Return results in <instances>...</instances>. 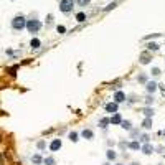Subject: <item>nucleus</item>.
Returning <instances> with one entry per match:
<instances>
[{
	"label": "nucleus",
	"mask_w": 165,
	"mask_h": 165,
	"mask_svg": "<svg viewBox=\"0 0 165 165\" xmlns=\"http://www.w3.org/2000/svg\"><path fill=\"white\" fill-rule=\"evenodd\" d=\"M26 25V18L23 15H17L15 18L12 20V28L13 30H17V32H22Z\"/></svg>",
	"instance_id": "nucleus-1"
},
{
	"label": "nucleus",
	"mask_w": 165,
	"mask_h": 165,
	"mask_svg": "<svg viewBox=\"0 0 165 165\" xmlns=\"http://www.w3.org/2000/svg\"><path fill=\"white\" fill-rule=\"evenodd\" d=\"M25 28L28 30V33H38L41 28V23H40V20H26Z\"/></svg>",
	"instance_id": "nucleus-2"
},
{
	"label": "nucleus",
	"mask_w": 165,
	"mask_h": 165,
	"mask_svg": "<svg viewBox=\"0 0 165 165\" xmlns=\"http://www.w3.org/2000/svg\"><path fill=\"white\" fill-rule=\"evenodd\" d=\"M74 7V0H61L59 2V10L63 13H69Z\"/></svg>",
	"instance_id": "nucleus-3"
},
{
	"label": "nucleus",
	"mask_w": 165,
	"mask_h": 165,
	"mask_svg": "<svg viewBox=\"0 0 165 165\" xmlns=\"http://www.w3.org/2000/svg\"><path fill=\"white\" fill-rule=\"evenodd\" d=\"M59 149H61V140H59V139H55L51 144H50V150L56 152V150H59Z\"/></svg>",
	"instance_id": "nucleus-4"
},
{
	"label": "nucleus",
	"mask_w": 165,
	"mask_h": 165,
	"mask_svg": "<svg viewBox=\"0 0 165 165\" xmlns=\"http://www.w3.org/2000/svg\"><path fill=\"white\" fill-rule=\"evenodd\" d=\"M150 59H152V56H150V53H142V55H140V63H142V65H149V63H150Z\"/></svg>",
	"instance_id": "nucleus-5"
},
{
	"label": "nucleus",
	"mask_w": 165,
	"mask_h": 165,
	"mask_svg": "<svg viewBox=\"0 0 165 165\" xmlns=\"http://www.w3.org/2000/svg\"><path fill=\"white\" fill-rule=\"evenodd\" d=\"M114 101H116L117 104H119V102H124V101H125V94L122 91H117L116 94H114Z\"/></svg>",
	"instance_id": "nucleus-6"
},
{
	"label": "nucleus",
	"mask_w": 165,
	"mask_h": 165,
	"mask_svg": "<svg viewBox=\"0 0 165 165\" xmlns=\"http://www.w3.org/2000/svg\"><path fill=\"white\" fill-rule=\"evenodd\" d=\"M140 149H142V152H144L145 155H150L152 152H154V147H152V145L149 144V142H145V144L142 145V147H140Z\"/></svg>",
	"instance_id": "nucleus-7"
},
{
	"label": "nucleus",
	"mask_w": 165,
	"mask_h": 165,
	"mask_svg": "<svg viewBox=\"0 0 165 165\" xmlns=\"http://www.w3.org/2000/svg\"><path fill=\"white\" fill-rule=\"evenodd\" d=\"M117 102H109V104H106V111L107 112H112V114H114V112H117Z\"/></svg>",
	"instance_id": "nucleus-8"
},
{
	"label": "nucleus",
	"mask_w": 165,
	"mask_h": 165,
	"mask_svg": "<svg viewBox=\"0 0 165 165\" xmlns=\"http://www.w3.org/2000/svg\"><path fill=\"white\" fill-rule=\"evenodd\" d=\"M121 121H122V117H121V114H119V112H114V116L109 119V122H111V124H121Z\"/></svg>",
	"instance_id": "nucleus-9"
},
{
	"label": "nucleus",
	"mask_w": 165,
	"mask_h": 165,
	"mask_svg": "<svg viewBox=\"0 0 165 165\" xmlns=\"http://www.w3.org/2000/svg\"><path fill=\"white\" fill-rule=\"evenodd\" d=\"M81 135H83L84 139H88V140H91V139L94 137V134H92V131H91V129H84V131L81 132Z\"/></svg>",
	"instance_id": "nucleus-10"
},
{
	"label": "nucleus",
	"mask_w": 165,
	"mask_h": 165,
	"mask_svg": "<svg viewBox=\"0 0 165 165\" xmlns=\"http://www.w3.org/2000/svg\"><path fill=\"white\" fill-rule=\"evenodd\" d=\"M145 88H147V91H149V92H155V91H157V83H154V81H149Z\"/></svg>",
	"instance_id": "nucleus-11"
},
{
	"label": "nucleus",
	"mask_w": 165,
	"mask_h": 165,
	"mask_svg": "<svg viewBox=\"0 0 165 165\" xmlns=\"http://www.w3.org/2000/svg\"><path fill=\"white\" fill-rule=\"evenodd\" d=\"M30 46H32V50H38L40 46H41V41H40L38 38H33L32 41H30Z\"/></svg>",
	"instance_id": "nucleus-12"
},
{
	"label": "nucleus",
	"mask_w": 165,
	"mask_h": 165,
	"mask_svg": "<svg viewBox=\"0 0 165 165\" xmlns=\"http://www.w3.org/2000/svg\"><path fill=\"white\" fill-rule=\"evenodd\" d=\"M121 127L125 129V131H132V124L129 121H121Z\"/></svg>",
	"instance_id": "nucleus-13"
},
{
	"label": "nucleus",
	"mask_w": 165,
	"mask_h": 165,
	"mask_svg": "<svg viewBox=\"0 0 165 165\" xmlns=\"http://www.w3.org/2000/svg\"><path fill=\"white\" fill-rule=\"evenodd\" d=\"M142 125H144V129H152V117H145Z\"/></svg>",
	"instance_id": "nucleus-14"
},
{
	"label": "nucleus",
	"mask_w": 165,
	"mask_h": 165,
	"mask_svg": "<svg viewBox=\"0 0 165 165\" xmlns=\"http://www.w3.org/2000/svg\"><path fill=\"white\" fill-rule=\"evenodd\" d=\"M129 147H131L132 150H139V149H140V142L134 140V142H131V144H129Z\"/></svg>",
	"instance_id": "nucleus-15"
},
{
	"label": "nucleus",
	"mask_w": 165,
	"mask_h": 165,
	"mask_svg": "<svg viewBox=\"0 0 165 165\" xmlns=\"http://www.w3.org/2000/svg\"><path fill=\"white\" fill-rule=\"evenodd\" d=\"M32 162H33L35 165H40L41 162H43V158L40 157V155H33V157H32Z\"/></svg>",
	"instance_id": "nucleus-16"
},
{
	"label": "nucleus",
	"mask_w": 165,
	"mask_h": 165,
	"mask_svg": "<svg viewBox=\"0 0 165 165\" xmlns=\"http://www.w3.org/2000/svg\"><path fill=\"white\" fill-rule=\"evenodd\" d=\"M43 162H45V165H56V160H55L53 157H46Z\"/></svg>",
	"instance_id": "nucleus-17"
},
{
	"label": "nucleus",
	"mask_w": 165,
	"mask_h": 165,
	"mask_svg": "<svg viewBox=\"0 0 165 165\" xmlns=\"http://www.w3.org/2000/svg\"><path fill=\"white\" fill-rule=\"evenodd\" d=\"M144 114H145V117H152V116H154V111H152L150 107H145V109H144Z\"/></svg>",
	"instance_id": "nucleus-18"
},
{
	"label": "nucleus",
	"mask_w": 165,
	"mask_h": 165,
	"mask_svg": "<svg viewBox=\"0 0 165 165\" xmlns=\"http://www.w3.org/2000/svg\"><path fill=\"white\" fill-rule=\"evenodd\" d=\"M147 48H149L150 51H157V50H158V45H157V43H149V45H147Z\"/></svg>",
	"instance_id": "nucleus-19"
},
{
	"label": "nucleus",
	"mask_w": 165,
	"mask_h": 165,
	"mask_svg": "<svg viewBox=\"0 0 165 165\" xmlns=\"http://www.w3.org/2000/svg\"><path fill=\"white\" fill-rule=\"evenodd\" d=\"M76 20H78V22H84V20H86V13L79 12L78 15H76Z\"/></svg>",
	"instance_id": "nucleus-20"
},
{
	"label": "nucleus",
	"mask_w": 165,
	"mask_h": 165,
	"mask_svg": "<svg viewBox=\"0 0 165 165\" xmlns=\"http://www.w3.org/2000/svg\"><path fill=\"white\" fill-rule=\"evenodd\" d=\"M107 124H111V122H109V119H101V122H99V125H101L102 129H106Z\"/></svg>",
	"instance_id": "nucleus-21"
},
{
	"label": "nucleus",
	"mask_w": 165,
	"mask_h": 165,
	"mask_svg": "<svg viewBox=\"0 0 165 165\" xmlns=\"http://www.w3.org/2000/svg\"><path fill=\"white\" fill-rule=\"evenodd\" d=\"M69 140L71 142H78V134L76 132H69Z\"/></svg>",
	"instance_id": "nucleus-22"
},
{
	"label": "nucleus",
	"mask_w": 165,
	"mask_h": 165,
	"mask_svg": "<svg viewBox=\"0 0 165 165\" xmlns=\"http://www.w3.org/2000/svg\"><path fill=\"white\" fill-rule=\"evenodd\" d=\"M116 157H117V155H116L114 150H107V158H109V160H114Z\"/></svg>",
	"instance_id": "nucleus-23"
},
{
	"label": "nucleus",
	"mask_w": 165,
	"mask_h": 165,
	"mask_svg": "<svg viewBox=\"0 0 165 165\" xmlns=\"http://www.w3.org/2000/svg\"><path fill=\"white\" fill-rule=\"evenodd\" d=\"M76 2H78V5H81V7H86V5L91 3V0H76Z\"/></svg>",
	"instance_id": "nucleus-24"
},
{
	"label": "nucleus",
	"mask_w": 165,
	"mask_h": 165,
	"mask_svg": "<svg viewBox=\"0 0 165 165\" xmlns=\"http://www.w3.org/2000/svg\"><path fill=\"white\" fill-rule=\"evenodd\" d=\"M112 8H116V2H112V3H109V5L104 8V12H109V10H112Z\"/></svg>",
	"instance_id": "nucleus-25"
},
{
	"label": "nucleus",
	"mask_w": 165,
	"mask_h": 165,
	"mask_svg": "<svg viewBox=\"0 0 165 165\" xmlns=\"http://www.w3.org/2000/svg\"><path fill=\"white\" fill-rule=\"evenodd\" d=\"M139 83H147V74H140L139 76Z\"/></svg>",
	"instance_id": "nucleus-26"
},
{
	"label": "nucleus",
	"mask_w": 165,
	"mask_h": 165,
	"mask_svg": "<svg viewBox=\"0 0 165 165\" xmlns=\"http://www.w3.org/2000/svg\"><path fill=\"white\" fill-rule=\"evenodd\" d=\"M152 74L154 76H160V69L158 68H152Z\"/></svg>",
	"instance_id": "nucleus-27"
},
{
	"label": "nucleus",
	"mask_w": 165,
	"mask_h": 165,
	"mask_svg": "<svg viewBox=\"0 0 165 165\" xmlns=\"http://www.w3.org/2000/svg\"><path fill=\"white\" fill-rule=\"evenodd\" d=\"M45 147H46L45 140H40V142H38V149H40V150H43V149H45Z\"/></svg>",
	"instance_id": "nucleus-28"
},
{
	"label": "nucleus",
	"mask_w": 165,
	"mask_h": 165,
	"mask_svg": "<svg viewBox=\"0 0 165 165\" xmlns=\"http://www.w3.org/2000/svg\"><path fill=\"white\" fill-rule=\"evenodd\" d=\"M152 102H154V98H152V96H147V98H145V104H149V106H150Z\"/></svg>",
	"instance_id": "nucleus-29"
},
{
	"label": "nucleus",
	"mask_w": 165,
	"mask_h": 165,
	"mask_svg": "<svg viewBox=\"0 0 165 165\" xmlns=\"http://www.w3.org/2000/svg\"><path fill=\"white\" fill-rule=\"evenodd\" d=\"M149 139H150V137H149L147 134H144V135L140 137V140H142V142H144V144H145V142H149Z\"/></svg>",
	"instance_id": "nucleus-30"
},
{
	"label": "nucleus",
	"mask_w": 165,
	"mask_h": 165,
	"mask_svg": "<svg viewBox=\"0 0 165 165\" xmlns=\"http://www.w3.org/2000/svg\"><path fill=\"white\" fill-rule=\"evenodd\" d=\"M56 30H58V33H65L66 32V28L63 25H58V28H56Z\"/></svg>",
	"instance_id": "nucleus-31"
},
{
	"label": "nucleus",
	"mask_w": 165,
	"mask_h": 165,
	"mask_svg": "<svg viewBox=\"0 0 165 165\" xmlns=\"http://www.w3.org/2000/svg\"><path fill=\"white\" fill-rule=\"evenodd\" d=\"M132 165H139V164H132Z\"/></svg>",
	"instance_id": "nucleus-32"
}]
</instances>
